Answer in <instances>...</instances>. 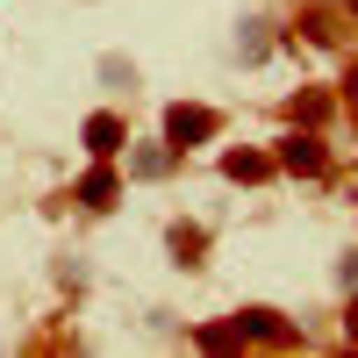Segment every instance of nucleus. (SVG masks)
I'll use <instances>...</instances> for the list:
<instances>
[{
	"mask_svg": "<svg viewBox=\"0 0 358 358\" xmlns=\"http://www.w3.org/2000/svg\"><path fill=\"white\" fill-rule=\"evenodd\" d=\"M215 136H222V115L215 108H201V101H172L165 108V143H172L179 158L201 151V143H215Z\"/></svg>",
	"mask_w": 358,
	"mask_h": 358,
	"instance_id": "obj_1",
	"label": "nucleus"
},
{
	"mask_svg": "<svg viewBox=\"0 0 358 358\" xmlns=\"http://www.w3.org/2000/svg\"><path fill=\"white\" fill-rule=\"evenodd\" d=\"M273 165L294 172V179H322V172H330V143H322V129H301V122H294V129L280 136Z\"/></svg>",
	"mask_w": 358,
	"mask_h": 358,
	"instance_id": "obj_2",
	"label": "nucleus"
},
{
	"mask_svg": "<svg viewBox=\"0 0 358 358\" xmlns=\"http://www.w3.org/2000/svg\"><path fill=\"white\" fill-rule=\"evenodd\" d=\"M229 330H236V344H301V330H294L280 308H236Z\"/></svg>",
	"mask_w": 358,
	"mask_h": 358,
	"instance_id": "obj_3",
	"label": "nucleus"
},
{
	"mask_svg": "<svg viewBox=\"0 0 358 358\" xmlns=\"http://www.w3.org/2000/svg\"><path fill=\"white\" fill-rule=\"evenodd\" d=\"M72 201H79V208H94V215H101V208H115V201H122V172H115L108 158H94V172L72 187Z\"/></svg>",
	"mask_w": 358,
	"mask_h": 358,
	"instance_id": "obj_4",
	"label": "nucleus"
},
{
	"mask_svg": "<svg viewBox=\"0 0 358 358\" xmlns=\"http://www.w3.org/2000/svg\"><path fill=\"white\" fill-rule=\"evenodd\" d=\"M79 136H86V151H94V158H115V151L129 143V122L101 108V115H86V129H79Z\"/></svg>",
	"mask_w": 358,
	"mask_h": 358,
	"instance_id": "obj_5",
	"label": "nucleus"
},
{
	"mask_svg": "<svg viewBox=\"0 0 358 358\" xmlns=\"http://www.w3.org/2000/svg\"><path fill=\"white\" fill-rule=\"evenodd\" d=\"M344 36V29H337V15L330 8H301V15H294V43H315V50H330Z\"/></svg>",
	"mask_w": 358,
	"mask_h": 358,
	"instance_id": "obj_6",
	"label": "nucleus"
},
{
	"mask_svg": "<svg viewBox=\"0 0 358 358\" xmlns=\"http://www.w3.org/2000/svg\"><path fill=\"white\" fill-rule=\"evenodd\" d=\"M265 172H273V151H222V179H236V187H258Z\"/></svg>",
	"mask_w": 358,
	"mask_h": 358,
	"instance_id": "obj_7",
	"label": "nucleus"
},
{
	"mask_svg": "<svg viewBox=\"0 0 358 358\" xmlns=\"http://www.w3.org/2000/svg\"><path fill=\"white\" fill-rule=\"evenodd\" d=\"M165 244H172V258H179V265H201L208 229H201V222H172V229H165Z\"/></svg>",
	"mask_w": 358,
	"mask_h": 358,
	"instance_id": "obj_8",
	"label": "nucleus"
},
{
	"mask_svg": "<svg viewBox=\"0 0 358 358\" xmlns=\"http://www.w3.org/2000/svg\"><path fill=\"white\" fill-rule=\"evenodd\" d=\"M287 122L322 129V122H330V94H294V101H287Z\"/></svg>",
	"mask_w": 358,
	"mask_h": 358,
	"instance_id": "obj_9",
	"label": "nucleus"
},
{
	"mask_svg": "<svg viewBox=\"0 0 358 358\" xmlns=\"http://www.w3.org/2000/svg\"><path fill=\"white\" fill-rule=\"evenodd\" d=\"M172 158H179V151H172V143L158 136L151 151H136V158H129V172H143V179H158V172H172Z\"/></svg>",
	"mask_w": 358,
	"mask_h": 358,
	"instance_id": "obj_10",
	"label": "nucleus"
},
{
	"mask_svg": "<svg viewBox=\"0 0 358 358\" xmlns=\"http://www.w3.org/2000/svg\"><path fill=\"white\" fill-rule=\"evenodd\" d=\"M194 344L201 351H236V330H229V322H208V330H194Z\"/></svg>",
	"mask_w": 358,
	"mask_h": 358,
	"instance_id": "obj_11",
	"label": "nucleus"
},
{
	"mask_svg": "<svg viewBox=\"0 0 358 358\" xmlns=\"http://www.w3.org/2000/svg\"><path fill=\"white\" fill-rule=\"evenodd\" d=\"M337 287H344V294H358V251H351V258L337 265Z\"/></svg>",
	"mask_w": 358,
	"mask_h": 358,
	"instance_id": "obj_12",
	"label": "nucleus"
},
{
	"mask_svg": "<svg viewBox=\"0 0 358 358\" xmlns=\"http://www.w3.org/2000/svg\"><path fill=\"white\" fill-rule=\"evenodd\" d=\"M344 108H351V115H358V65H351V72H344Z\"/></svg>",
	"mask_w": 358,
	"mask_h": 358,
	"instance_id": "obj_13",
	"label": "nucleus"
},
{
	"mask_svg": "<svg viewBox=\"0 0 358 358\" xmlns=\"http://www.w3.org/2000/svg\"><path fill=\"white\" fill-rule=\"evenodd\" d=\"M344 344H358V301H351V315H344Z\"/></svg>",
	"mask_w": 358,
	"mask_h": 358,
	"instance_id": "obj_14",
	"label": "nucleus"
},
{
	"mask_svg": "<svg viewBox=\"0 0 358 358\" xmlns=\"http://www.w3.org/2000/svg\"><path fill=\"white\" fill-rule=\"evenodd\" d=\"M344 15H351V22H358V0H344Z\"/></svg>",
	"mask_w": 358,
	"mask_h": 358,
	"instance_id": "obj_15",
	"label": "nucleus"
}]
</instances>
